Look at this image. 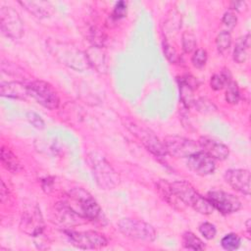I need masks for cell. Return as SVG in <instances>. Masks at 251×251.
I'll return each instance as SVG.
<instances>
[{
    "label": "cell",
    "mask_w": 251,
    "mask_h": 251,
    "mask_svg": "<svg viewBox=\"0 0 251 251\" xmlns=\"http://www.w3.org/2000/svg\"><path fill=\"white\" fill-rule=\"evenodd\" d=\"M47 48L54 58L69 68L83 72L88 70L90 67L85 52H82L70 42L60 41L58 39H49L47 41Z\"/></svg>",
    "instance_id": "obj_1"
},
{
    "label": "cell",
    "mask_w": 251,
    "mask_h": 251,
    "mask_svg": "<svg viewBox=\"0 0 251 251\" xmlns=\"http://www.w3.org/2000/svg\"><path fill=\"white\" fill-rule=\"evenodd\" d=\"M87 162L95 181L101 189H114L120 184L119 174L101 153L96 151L89 152L87 154Z\"/></svg>",
    "instance_id": "obj_2"
},
{
    "label": "cell",
    "mask_w": 251,
    "mask_h": 251,
    "mask_svg": "<svg viewBox=\"0 0 251 251\" xmlns=\"http://www.w3.org/2000/svg\"><path fill=\"white\" fill-rule=\"evenodd\" d=\"M64 203L85 220L94 221L101 215L100 206L83 188L72 189L67 195V201Z\"/></svg>",
    "instance_id": "obj_3"
},
{
    "label": "cell",
    "mask_w": 251,
    "mask_h": 251,
    "mask_svg": "<svg viewBox=\"0 0 251 251\" xmlns=\"http://www.w3.org/2000/svg\"><path fill=\"white\" fill-rule=\"evenodd\" d=\"M171 187L181 203L190 206L196 212L203 215H210L214 212V208L208 199L200 195L187 181H174L171 183Z\"/></svg>",
    "instance_id": "obj_4"
},
{
    "label": "cell",
    "mask_w": 251,
    "mask_h": 251,
    "mask_svg": "<svg viewBox=\"0 0 251 251\" xmlns=\"http://www.w3.org/2000/svg\"><path fill=\"white\" fill-rule=\"evenodd\" d=\"M124 126L152 154L158 157H164L167 155L163 142L159 140L151 129L140 125L134 120L127 118L124 120Z\"/></svg>",
    "instance_id": "obj_5"
},
{
    "label": "cell",
    "mask_w": 251,
    "mask_h": 251,
    "mask_svg": "<svg viewBox=\"0 0 251 251\" xmlns=\"http://www.w3.org/2000/svg\"><path fill=\"white\" fill-rule=\"evenodd\" d=\"M119 230L126 237L138 241L152 242L156 239V230L154 227L139 220L124 218L118 223Z\"/></svg>",
    "instance_id": "obj_6"
},
{
    "label": "cell",
    "mask_w": 251,
    "mask_h": 251,
    "mask_svg": "<svg viewBox=\"0 0 251 251\" xmlns=\"http://www.w3.org/2000/svg\"><path fill=\"white\" fill-rule=\"evenodd\" d=\"M28 96L33 98L38 104L49 110H55L59 107L60 99L54 87L47 81L36 79L27 85Z\"/></svg>",
    "instance_id": "obj_7"
},
{
    "label": "cell",
    "mask_w": 251,
    "mask_h": 251,
    "mask_svg": "<svg viewBox=\"0 0 251 251\" xmlns=\"http://www.w3.org/2000/svg\"><path fill=\"white\" fill-rule=\"evenodd\" d=\"M20 229L29 235L37 236L44 229V221L39 207L34 203L25 204L20 221Z\"/></svg>",
    "instance_id": "obj_8"
},
{
    "label": "cell",
    "mask_w": 251,
    "mask_h": 251,
    "mask_svg": "<svg viewBox=\"0 0 251 251\" xmlns=\"http://www.w3.org/2000/svg\"><path fill=\"white\" fill-rule=\"evenodd\" d=\"M0 27L2 32L12 39H19L24 33L23 21L12 7L3 6L0 9Z\"/></svg>",
    "instance_id": "obj_9"
},
{
    "label": "cell",
    "mask_w": 251,
    "mask_h": 251,
    "mask_svg": "<svg viewBox=\"0 0 251 251\" xmlns=\"http://www.w3.org/2000/svg\"><path fill=\"white\" fill-rule=\"evenodd\" d=\"M164 147L167 154L176 158H188L199 151V144L195 141L177 135H169L164 138Z\"/></svg>",
    "instance_id": "obj_10"
},
{
    "label": "cell",
    "mask_w": 251,
    "mask_h": 251,
    "mask_svg": "<svg viewBox=\"0 0 251 251\" xmlns=\"http://www.w3.org/2000/svg\"><path fill=\"white\" fill-rule=\"evenodd\" d=\"M70 242L80 249H100L107 245L106 237L95 230L86 231H65Z\"/></svg>",
    "instance_id": "obj_11"
},
{
    "label": "cell",
    "mask_w": 251,
    "mask_h": 251,
    "mask_svg": "<svg viewBox=\"0 0 251 251\" xmlns=\"http://www.w3.org/2000/svg\"><path fill=\"white\" fill-rule=\"evenodd\" d=\"M207 199L214 209H217L225 215L235 213L239 211L242 206L240 200L236 196L222 190L209 191Z\"/></svg>",
    "instance_id": "obj_12"
},
{
    "label": "cell",
    "mask_w": 251,
    "mask_h": 251,
    "mask_svg": "<svg viewBox=\"0 0 251 251\" xmlns=\"http://www.w3.org/2000/svg\"><path fill=\"white\" fill-rule=\"evenodd\" d=\"M187 167L199 176H209L216 170L215 160L200 150L187 158Z\"/></svg>",
    "instance_id": "obj_13"
},
{
    "label": "cell",
    "mask_w": 251,
    "mask_h": 251,
    "mask_svg": "<svg viewBox=\"0 0 251 251\" xmlns=\"http://www.w3.org/2000/svg\"><path fill=\"white\" fill-rule=\"evenodd\" d=\"M226 181L236 191L250 194V172L246 169H230L225 173Z\"/></svg>",
    "instance_id": "obj_14"
},
{
    "label": "cell",
    "mask_w": 251,
    "mask_h": 251,
    "mask_svg": "<svg viewBox=\"0 0 251 251\" xmlns=\"http://www.w3.org/2000/svg\"><path fill=\"white\" fill-rule=\"evenodd\" d=\"M198 144L202 151L212 157L214 160L224 161L229 155L228 147L212 137L201 136L198 140Z\"/></svg>",
    "instance_id": "obj_15"
},
{
    "label": "cell",
    "mask_w": 251,
    "mask_h": 251,
    "mask_svg": "<svg viewBox=\"0 0 251 251\" xmlns=\"http://www.w3.org/2000/svg\"><path fill=\"white\" fill-rule=\"evenodd\" d=\"M198 82L195 77L190 75H185L180 77L179 79V93H180V100L182 104L189 108L194 105V96L193 90L197 87Z\"/></svg>",
    "instance_id": "obj_16"
},
{
    "label": "cell",
    "mask_w": 251,
    "mask_h": 251,
    "mask_svg": "<svg viewBox=\"0 0 251 251\" xmlns=\"http://www.w3.org/2000/svg\"><path fill=\"white\" fill-rule=\"evenodd\" d=\"M56 214H57L59 223L68 227L76 226V225H81L84 223V220H85L83 217L74 212L64 202L59 203V205H57Z\"/></svg>",
    "instance_id": "obj_17"
},
{
    "label": "cell",
    "mask_w": 251,
    "mask_h": 251,
    "mask_svg": "<svg viewBox=\"0 0 251 251\" xmlns=\"http://www.w3.org/2000/svg\"><path fill=\"white\" fill-rule=\"evenodd\" d=\"M0 94L3 97L14 99H25L28 96L27 86L20 81L1 82Z\"/></svg>",
    "instance_id": "obj_18"
},
{
    "label": "cell",
    "mask_w": 251,
    "mask_h": 251,
    "mask_svg": "<svg viewBox=\"0 0 251 251\" xmlns=\"http://www.w3.org/2000/svg\"><path fill=\"white\" fill-rule=\"evenodd\" d=\"M19 4L38 19L49 17L53 11L51 4L45 1H20Z\"/></svg>",
    "instance_id": "obj_19"
},
{
    "label": "cell",
    "mask_w": 251,
    "mask_h": 251,
    "mask_svg": "<svg viewBox=\"0 0 251 251\" xmlns=\"http://www.w3.org/2000/svg\"><path fill=\"white\" fill-rule=\"evenodd\" d=\"M85 55L89 62V65L95 68L100 73H105L107 71L106 56L102 50V47L92 45L85 51Z\"/></svg>",
    "instance_id": "obj_20"
},
{
    "label": "cell",
    "mask_w": 251,
    "mask_h": 251,
    "mask_svg": "<svg viewBox=\"0 0 251 251\" xmlns=\"http://www.w3.org/2000/svg\"><path fill=\"white\" fill-rule=\"evenodd\" d=\"M1 164L12 174H18L21 171V163L18 157L8 147L2 146L1 148Z\"/></svg>",
    "instance_id": "obj_21"
},
{
    "label": "cell",
    "mask_w": 251,
    "mask_h": 251,
    "mask_svg": "<svg viewBox=\"0 0 251 251\" xmlns=\"http://www.w3.org/2000/svg\"><path fill=\"white\" fill-rule=\"evenodd\" d=\"M250 48V34L243 35L239 37L235 43L234 50H233V60L238 63H244L248 58V52Z\"/></svg>",
    "instance_id": "obj_22"
},
{
    "label": "cell",
    "mask_w": 251,
    "mask_h": 251,
    "mask_svg": "<svg viewBox=\"0 0 251 251\" xmlns=\"http://www.w3.org/2000/svg\"><path fill=\"white\" fill-rule=\"evenodd\" d=\"M157 187L160 190L161 195L163 196V198L172 206H174L175 208L179 207L180 205V200L176 197V195L175 194V192L173 191L172 187H171V183H169L167 180H160L157 183Z\"/></svg>",
    "instance_id": "obj_23"
},
{
    "label": "cell",
    "mask_w": 251,
    "mask_h": 251,
    "mask_svg": "<svg viewBox=\"0 0 251 251\" xmlns=\"http://www.w3.org/2000/svg\"><path fill=\"white\" fill-rule=\"evenodd\" d=\"M182 245L184 248L189 250H204V242L197 237L193 232L186 231L182 234Z\"/></svg>",
    "instance_id": "obj_24"
},
{
    "label": "cell",
    "mask_w": 251,
    "mask_h": 251,
    "mask_svg": "<svg viewBox=\"0 0 251 251\" xmlns=\"http://www.w3.org/2000/svg\"><path fill=\"white\" fill-rule=\"evenodd\" d=\"M231 80V75L228 70H224L219 74H215L210 79V85L214 90L223 89Z\"/></svg>",
    "instance_id": "obj_25"
},
{
    "label": "cell",
    "mask_w": 251,
    "mask_h": 251,
    "mask_svg": "<svg viewBox=\"0 0 251 251\" xmlns=\"http://www.w3.org/2000/svg\"><path fill=\"white\" fill-rule=\"evenodd\" d=\"M231 45V35L228 31L223 30L221 31L216 38V46L217 50L220 54L225 55L228 52Z\"/></svg>",
    "instance_id": "obj_26"
},
{
    "label": "cell",
    "mask_w": 251,
    "mask_h": 251,
    "mask_svg": "<svg viewBox=\"0 0 251 251\" xmlns=\"http://www.w3.org/2000/svg\"><path fill=\"white\" fill-rule=\"evenodd\" d=\"M226 100L229 104H237L240 98V92L238 85L235 81L232 79L226 85Z\"/></svg>",
    "instance_id": "obj_27"
},
{
    "label": "cell",
    "mask_w": 251,
    "mask_h": 251,
    "mask_svg": "<svg viewBox=\"0 0 251 251\" xmlns=\"http://www.w3.org/2000/svg\"><path fill=\"white\" fill-rule=\"evenodd\" d=\"M240 237L235 233H227L221 240L222 247L227 251L237 249L240 246Z\"/></svg>",
    "instance_id": "obj_28"
},
{
    "label": "cell",
    "mask_w": 251,
    "mask_h": 251,
    "mask_svg": "<svg viewBox=\"0 0 251 251\" xmlns=\"http://www.w3.org/2000/svg\"><path fill=\"white\" fill-rule=\"evenodd\" d=\"M181 43H182V49L185 53H190L195 50L196 48V37L195 35L190 31H184L181 36Z\"/></svg>",
    "instance_id": "obj_29"
},
{
    "label": "cell",
    "mask_w": 251,
    "mask_h": 251,
    "mask_svg": "<svg viewBox=\"0 0 251 251\" xmlns=\"http://www.w3.org/2000/svg\"><path fill=\"white\" fill-rule=\"evenodd\" d=\"M191 62L192 65L197 68V69H201L205 66L206 62H207V52L204 49H196L192 55L191 58Z\"/></svg>",
    "instance_id": "obj_30"
},
{
    "label": "cell",
    "mask_w": 251,
    "mask_h": 251,
    "mask_svg": "<svg viewBox=\"0 0 251 251\" xmlns=\"http://www.w3.org/2000/svg\"><path fill=\"white\" fill-rule=\"evenodd\" d=\"M163 50H164V54L167 57V59L173 63V64H176L179 62L180 58L176 52V50L175 49V47L170 44L168 41H164L163 42Z\"/></svg>",
    "instance_id": "obj_31"
},
{
    "label": "cell",
    "mask_w": 251,
    "mask_h": 251,
    "mask_svg": "<svg viewBox=\"0 0 251 251\" xmlns=\"http://www.w3.org/2000/svg\"><path fill=\"white\" fill-rule=\"evenodd\" d=\"M199 231L200 233L202 234V236L208 240L210 239H213L215 236H216V233H217V229H216V226L211 224V223H202L200 226H199Z\"/></svg>",
    "instance_id": "obj_32"
},
{
    "label": "cell",
    "mask_w": 251,
    "mask_h": 251,
    "mask_svg": "<svg viewBox=\"0 0 251 251\" xmlns=\"http://www.w3.org/2000/svg\"><path fill=\"white\" fill-rule=\"evenodd\" d=\"M127 12V5L125 1H119L114 6V10L112 13V17L115 20H120L126 17Z\"/></svg>",
    "instance_id": "obj_33"
},
{
    "label": "cell",
    "mask_w": 251,
    "mask_h": 251,
    "mask_svg": "<svg viewBox=\"0 0 251 251\" xmlns=\"http://www.w3.org/2000/svg\"><path fill=\"white\" fill-rule=\"evenodd\" d=\"M26 118L28 120V122L35 127V128H38V129H42L44 128L45 126V124H44V121L41 119V117L34 113V112H28L27 115H26Z\"/></svg>",
    "instance_id": "obj_34"
},
{
    "label": "cell",
    "mask_w": 251,
    "mask_h": 251,
    "mask_svg": "<svg viewBox=\"0 0 251 251\" xmlns=\"http://www.w3.org/2000/svg\"><path fill=\"white\" fill-rule=\"evenodd\" d=\"M237 23V17L232 11H227L224 14L223 17V24L227 28H233Z\"/></svg>",
    "instance_id": "obj_35"
},
{
    "label": "cell",
    "mask_w": 251,
    "mask_h": 251,
    "mask_svg": "<svg viewBox=\"0 0 251 251\" xmlns=\"http://www.w3.org/2000/svg\"><path fill=\"white\" fill-rule=\"evenodd\" d=\"M230 7L231 9L241 12V11H245L247 9V4L245 1H232L230 3Z\"/></svg>",
    "instance_id": "obj_36"
},
{
    "label": "cell",
    "mask_w": 251,
    "mask_h": 251,
    "mask_svg": "<svg viewBox=\"0 0 251 251\" xmlns=\"http://www.w3.org/2000/svg\"><path fill=\"white\" fill-rule=\"evenodd\" d=\"M5 197H8V188L6 187L4 181H1V201L2 203H4Z\"/></svg>",
    "instance_id": "obj_37"
},
{
    "label": "cell",
    "mask_w": 251,
    "mask_h": 251,
    "mask_svg": "<svg viewBox=\"0 0 251 251\" xmlns=\"http://www.w3.org/2000/svg\"><path fill=\"white\" fill-rule=\"evenodd\" d=\"M250 219H248L247 221H246V223H245V226H246V230H247V233L248 234H250Z\"/></svg>",
    "instance_id": "obj_38"
}]
</instances>
